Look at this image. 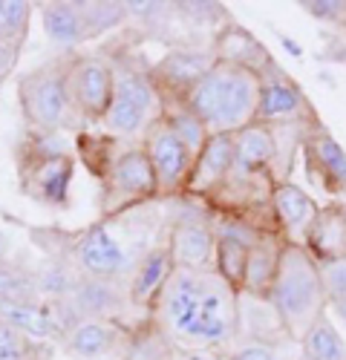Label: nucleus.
I'll use <instances>...</instances> for the list:
<instances>
[{
	"instance_id": "nucleus-12",
	"label": "nucleus",
	"mask_w": 346,
	"mask_h": 360,
	"mask_svg": "<svg viewBox=\"0 0 346 360\" xmlns=\"http://www.w3.org/2000/svg\"><path fill=\"white\" fill-rule=\"evenodd\" d=\"M214 64H217V58H211L208 52L177 49V52H167L162 61L150 70V78L159 86L162 96L185 98L191 89L208 75V70Z\"/></svg>"
},
{
	"instance_id": "nucleus-33",
	"label": "nucleus",
	"mask_w": 346,
	"mask_h": 360,
	"mask_svg": "<svg viewBox=\"0 0 346 360\" xmlns=\"http://www.w3.org/2000/svg\"><path fill=\"white\" fill-rule=\"evenodd\" d=\"M231 360H277V352L271 343H248L231 354Z\"/></svg>"
},
{
	"instance_id": "nucleus-9",
	"label": "nucleus",
	"mask_w": 346,
	"mask_h": 360,
	"mask_svg": "<svg viewBox=\"0 0 346 360\" xmlns=\"http://www.w3.org/2000/svg\"><path fill=\"white\" fill-rule=\"evenodd\" d=\"M141 150L148 153L150 167L156 173L159 196H173V193L185 191L196 156L188 150V144L167 127L165 118H159V122H153L148 130H144Z\"/></svg>"
},
{
	"instance_id": "nucleus-20",
	"label": "nucleus",
	"mask_w": 346,
	"mask_h": 360,
	"mask_svg": "<svg viewBox=\"0 0 346 360\" xmlns=\"http://www.w3.org/2000/svg\"><path fill=\"white\" fill-rule=\"evenodd\" d=\"M237 144V167L243 170H269L277 159V133L266 124H248L245 130L234 133Z\"/></svg>"
},
{
	"instance_id": "nucleus-6",
	"label": "nucleus",
	"mask_w": 346,
	"mask_h": 360,
	"mask_svg": "<svg viewBox=\"0 0 346 360\" xmlns=\"http://www.w3.org/2000/svg\"><path fill=\"white\" fill-rule=\"evenodd\" d=\"M115 89L113 104L104 118V133L113 139H136L144 136L153 122L162 118V93L150 78V70H136L130 64H113Z\"/></svg>"
},
{
	"instance_id": "nucleus-29",
	"label": "nucleus",
	"mask_w": 346,
	"mask_h": 360,
	"mask_svg": "<svg viewBox=\"0 0 346 360\" xmlns=\"http://www.w3.org/2000/svg\"><path fill=\"white\" fill-rule=\"evenodd\" d=\"M309 156H314L317 167H321L332 182L346 185V153L329 133H317L309 141Z\"/></svg>"
},
{
	"instance_id": "nucleus-37",
	"label": "nucleus",
	"mask_w": 346,
	"mask_h": 360,
	"mask_svg": "<svg viewBox=\"0 0 346 360\" xmlns=\"http://www.w3.org/2000/svg\"><path fill=\"white\" fill-rule=\"evenodd\" d=\"M188 360H214V357H208V354H193V357H188Z\"/></svg>"
},
{
	"instance_id": "nucleus-1",
	"label": "nucleus",
	"mask_w": 346,
	"mask_h": 360,
	"mask_svg": "<svg viewBox=\"0 0 346 360\" xmlns=\"http://www.w3.org/2000/svg\"><path fill=\"white\" fill-rule=\"evenodd\" d=\"M237 300L240 291L231 288L214 268L208 271H173L165 285L156 317L162 328L188 346H225L237 335Z\"/></svg>"
},
{
	"instance_id": "nucleus-19",
	"label": "nucleus",
	"mask_w": 346,
	"mask_h": 360,
	"mask_svg": "<svg viewBox=\"0 0 346 360\" xmlns=\"http://www.w3.org/2000/svg\"><path fill=\"white\" fill-rule=\"evenodd\" d=\"M41 26L49 44L55 46H75L81 41H86L84 32V20L78 12V4L72 0H49V4H41Z\"/></svg>"
},
{
	"instance_id": "nucleus-22",
	"label": "nucleus",
	"mask_w": 346,
	"mask_h": 360,
	"mask_svg": "<svg viewBox=\"0 0 346 360\" xmlns=\"http://www.w3.org/2000/svg\"><path fill=\"white\" fill-rule=\"evenodd\" d=\"M280 254L283 248H274L269 239H260L248 248V262H245V280H243V291L254 294V297H269V288L274 283L277 265H280Z\"/></svg>"
},
{
	"instance_id": "nucleus-5",
	"label": "nucleus",
	"mask_w": 346,
	"mask_h": 360,
	"mask_svg": "<svg viewBox=\"0 0 346 360\" xmlns=\"http://www.w3.org/2000/svg\"><path fill=\"white\" fill-rule=\"evenodd\" d=\"M70 61L72 58H64V61L55 58V61L26 72L18 81V101L26 124L32 130L61 133L84 124L70 96V81H67Z\"/></svg>"
},
{
	"instance_id": "nucleus-13",
	"label": "nucleus",
	"mask_w": 346,
	"mask_h": 360,
	"mask_svg": "<svg viewBox=\"0 0 346 360\" xmlns=\"http://www.w3.org/2000/svg\"><path fill=\"white\" fill-rule=\"evenodd\" d=\"M167 248L179 271H208L214 265L217 233L199 219H179L170 231Z\"/></svg>"
},
{
	"instance_id": "nucleus-28",
	"label": "nucleus",
	"mask_w": 346,
	"mask_h": 360,
	"mask_svg": "<svg viewBox=\"0 0 346 360\" xmlns=\"http://www.w3.org/2000/svg\"><path fill=\"white\" fill-rule=\"evenodd\" d=\"M75 306L86 314H110L119 306V291L113 288V283H101V280H81L72 291Z\"/></svg>"
},
{
	"instance_id": "nucleus-2",
	"label": "nucleus",
	"mask_w": 346,
	"mask_h": 360,
	"mask_svg": "<svg viewBox=\"0 0 346 360\" xmlns=\"http://www.w3.org/2000/svg\"><path fill=\"white\" fill-rule=\"evenodd\" d=\"M260 89H263V75L260 72L240 64L217 61L208 70V75L185 96V104L208 127L211 136H234L257 122Z\"/></svg>"
},
{
	"instance_id": "nucleus-39",
	"label": "nucleus",
	"mask_w": 346,
	"mask_h": 360,
	"mask_svg": "<svg viewBox=\"0 0 346 360\" xmlns=\"http://www.w3.org/2000/svg\"><path fill=\"white\" fill-rule=\"evenodd\" d=\"M0 81H4V78H0Z\"/></svg>"
},
{
	"instance_id": "nucleus-15",
	"label": "nucleus",
	"mask_w": 346,
	"mask_h": 360,
	"mask_svg": "<svg viewBox=\"0 0 346 360\" xmlns=\"http://www.w3.org/2000/svg\"><path fill=\"white\" fill-rule=\"evenodd\" d=\"M271 207H274V217L283 225V231L292 239V245H303L306 243V233L317 217V207L312 202V196L306 191H300L297 185H277L271 191Z\"/></svg>"
},
{
	"instance_id": "nucleus-38",
	"label": "nucleus",
	"mask_w": 346,
	"mask_h": 360,
	"mask_svg": "<svg viewBox=\"0 0 346 360\" xmlns=\"http://www.w3.org/2000/svg\"><path fill=\"white\" fill-rule=\"evenodd\" d=\"M303 360H312V357H303Z\"/></svg>"
},
{
	"instance_id": "nucleus-21",
	"label": "nucleus",
	"mask_w": 346,
	"mask_h": 360,
	"mask_svg": "<svg viewBox=\"0 0 346 360\" xmlns=\"http://www.w3.org/2000/svg\"><path fill=\"white\" fill-rule=\"evenodd\" d=\"M0 314L32 340H44L58 332V320L52 317V311L35 300H6V303H0Z\"/></svg>"
},
{
	"instance_id": "nucleus-24",
	"label": "nucleus",
	"mask_w": 346,
	"mask_h": 360,
	"mask_svg": "<svg viewBox=\"0 0 346 360\" xmlns=\"http://www.w3.org/2000/svg\"><path fill=\"white\" fill-rule=\"evenodd\" d=\"M32 23V4L26 0H0V52L18 55Z\"/></svg>"
},
{
	"instance_id": "nucleus-14",
	"label": "nucleus",
	"mask_w": 346,
	"mask_h": 360,
	"mask_svg": "<svg viewBox=\"0 0 346 360\" xmlns=\"http://www.w3.org/2000/svg\"><path fill=\"white\" fill-rule=\"evenodd\" d=\"M177 265H173V254L165 245H156L144 254L136 265V271L130 277V288H127V297L133 306H156L159 297L165 291V285L170 283Z\"/></svg>"
},
{
	"instance_id": "nucleus-4",
	"label": "nucleus",
	"mask_w": 346,
	"mask_h": 360,
	"mask_svg": "<svg viewBox=\"0 0 346 360\" xmlns=\"http://www.w3.org/2000/svg\"><path fill=\"white\" fill-rule=\"evenodd\" d=\"M18 173L20 188L29 199L49 207H64L70 202L75 159L58 133L35 130L32 139L20 147Z\"/></svg>"
},
{
	"instance_id": "nucleus-31",
	"label": "nucleus",
	"mask_w": 346,
	"mask_h": 360,
	"mask_svg": "<svg viewBox=\"0 0 346 360\" xmlns=\"http://www.w3.org/2000/svg\"><path fill=\"white\" fill-rule=\"evenodd\" d=\"M32 294H38L35 280H29L6 262L0 265V303H6V300H32Z\"/></svg>"
},
{
	"instance_id": "nucleus-11",
	"label": "nucleus",
	"mask_w": 346,
	"mask_h": 360,
	"mask_svg": "<svg viewBox=\"0 0 346 360\" xmlns=\"http://www.w3.org/2000/svg\"><path fill=\"white\" fill-rule=\"evenodd\" d=\"M237 162V144L231 133H217L202 147V153L193 159V170L188 176L185 191L193 196H214Z\"/></svg>"
},
{
	"instance_id": "nucleus-23",
	"label": "nucleus",
	"mask_w": 346,
	"mask_h": 360,
	"mask_svg": "<svg viewBox=\"0 0 346 360\" xmlns=\"http://www.w3.org/2000/svg\"><path fill=\"white\" fill-rule=\"evenodd\" d=\"M162 118L167 122V127L177 133L193 156L202 153V147L208 144L211 133L208 127L199 122V118L191 112V107L185 104V98H173V96H162Z\"/></svg>"
},
{
	"instance_id": "nucleus-32",
	"label": "nucleus",
	"mask_w": 346,
	"mask_h": 360,
	"mask_svg": "<svg viewBox=\"0 0 346 360\" xmlns=\"http://www.w3.org/2000/svg\"><path fill=\"white\" fill-rule=\"evenodd\" d=\"M321 280L326 288V300L335 303V300L346 297V257L343 259H329L321 268Z\"/></svg>"
},
{
	"instance_id": "nucleus-16",
	"label": "nucleus",
	"mask_w": 346,
	"mask_h": 360,
	"mask_svg": "<svg viewBox=\"0 0 346 360\" xmlns=\"http://www.w3.org/2000/svg\"><path fill=\"white\" fill-rule=\"evenodd\" d=\"M119 340H122V328L107 317H84L72 323L67 332V349L75 357H86V360L113 354Z\"/></svg>"
},
{
	"instance_id": "nucleus-3",
	"label": "nucleus",
	"mask_w": 346,
	"mask_h": 360,
	"mask_svg": "<svg viewBox=\"0 0 346 360\" xmlns=\"http://www.w3.org/2000/svg\"><path fill=\"white\" fill-rule=\"evenodd\" d=\"M269 303L292 338H306L309 328L323 317L326 288L321 268L303 245H283L277 274L269 288Z\"/></svg>"
},
{
	"instance_id": "nucleus-17",
	"label": "nucleus",
	"mask_w": 346,
	"mask_h": 360,
	"mask_svg": "<svg viewBox=\"0 0 346 360\" xmlns=\"http://www.w3.org/2000/svg\"><path fill=\"white\" fill-rule=\"evenodd\" d=\"M303 112V96L300 89L286 81V78H263V89H260V104H257V122L266 127H280L292 122Z\"/></svg>"
},
{
	"instance_id": "nucleus-7",
	"label": "nucleus",
	"mask_w": 346,
	"mask_h": 360,
	"mask_svg": "<svg viewBox=\"0 0 346 360\" xmlns=\"http://www.w3.org/2000/svg\"><path fill=\"white\" fill-rule=\"evenodd\" d=\"M101 214L115 217L130 207L159 196V182L150 167L148 153L141 144H133L127 150H119V156L110 165L107 176L101 179Z\"/></svg>"
},
{
	"instance_id": "nucleus-34",
	"label": "nucleus",
	"mask_w": 346,
	"mask_h": 360,
	"mask_svg": "<svg viewBox=\"0 0 346 360\" xmlns=\"http://www.w3.org/2000/svg\"><path fill=\"white\" fill-rule=\"evenodd\" d=\"M303 9H309L314 18H335V15H340L343 4H332V0L321 4V0H314V4H303Z\"/></svg>"
},
{
	"instance_id": "nucleus-26",
	"label": "nucleus",
	"mask_w": 346,
	"mask_h": 360,
	"mask_svg": "<svg viewBox=\"0 0 346 360\" xmlns=\"http://www.w3.org/2000/svg\"><path fill=\"white\" fill-rule=\"evenodd\" d=\"M78 12H81V20H84L86 38L104 35V32L115 29L127 18L124 4H113V0H81Z\"/></svg>"
},
{
	"instance_id": "nucleus-10",
	"label": "nucleus",
	"mask_w": 346,
	"mask_h": 360,
	"mask_svg": "<svg viewBox=\"0 0 346 360\" xmlns=\"http://www.w3.org/2000/svg\"><path fill=\"white\" fill-rule=\"evenodd\" d=\"M72 259H75V268L86 280H101V283L119 280L130 265L124 245L101 222L78 233L75 245H72Z\"/></svg>"
},
{
	"instance_id": "nucleus-18",
	"label": "nucleus",
	"mask_w": 346,
	"mask_h": 360,
	"mask_svg": "<svg viewBox=\"0 0 346 360\" xmlns=\"http://www.w3.org/2000/svg\"><path fill=\"white\" fill-rule=\"evenodd\" d=\"M303 248L314 257H326L329 259H343L346 257V207H323L317 211L309 233H306V243Z\"/></svg>"
},
{
	"instance_id": "nucleus-8",
	"label": "nucleus",
	"mask_w": 346,
	"mask_h": 360,
	"mask_svg": "<svg viewBox=\"0 0 346 360\" xmlns=\"http://www.w3.org/2000/svg\"><path fill=\"white\" fill-rule=\"evenodd\" d=\"M67 81H70V96H72V104H75V112L81 115V122L90 127L104 124L107 110L113 104V89H115L113 64L98 55L72 58Z\"/></svg>"
},
{
	"instance_id": "nucleus-30",
	"label": "nucleus",
	"mask_w": 346,
	"mask_h": 360,
	"mask_svg": "<svg viewBox=\"0 0 346 360\" xmlns=\"http://www.w3.org/2000/svg\"><path fill=\"white\" fill-rule=\"evenodd\" d=\"M41 343L0 314V360H38Z\"/></svg>"
},
{
	"instance_id": "nucleus-25",
	"label": "nucleus",
	"mask_w": 346,
	"mask_h": 360,
	"mask_svg": "<svg viewBox=\"0 0 346 360\" xmlns=\"http://www.w3.org/2000/svg\"><path fill=\"white\" fill-rule=\"evenodd\" d=\"M245 262H248V245L240 243V239H234V236H222V233H217L214 271H217L231 288H234V291H243Z\"/></svg>"
},
{
	"instance_id": "nucleus-36",
	"label": "nucleus",
	"mask_w": 346,
	"mask_h": 360,
	"mask_svg": "<svg viewBox=\"0 0 346 360\" xmlns=\"http://www.w3.org/2000/svg\"><path fill=\"white\" fill-rule=\"evenodd\" d=\"M332 306H335V311H338V317H340V320H346V297H340V300H335V303H332Z\"/></svg>"
},
{
	"instance_id": "nucleus-27",
	"label": "nucleus",
	"mask_w": 346,
	"mask_h": 360,
	"mask_svg": "<svg viewBox=\"0 0 346 360\" xmlns=\"http://www.w3.org/2000/svg\"><path fill=\"white\" fill-rule=\"evenodd\" d=\"M303 346H306V357L312 360H346V346L326 317H321L309 328Z\"/></svg>"
},
{
	"instance_id": "nucleus-35",
	"label": "nucleus",
	"mask_w": 346,
	"mask_h": 360,
	"mask_svg": "<svg viewBox=\"0 0 346 360\" xmlns=\"http://www.w3.org/2000/svg\"><path fill=\"white\" fill-rule=\"evenodd\" d=\"M6 257H9V233L0 231V265L6 262Z\"/></svg>"
}]
</instances>
